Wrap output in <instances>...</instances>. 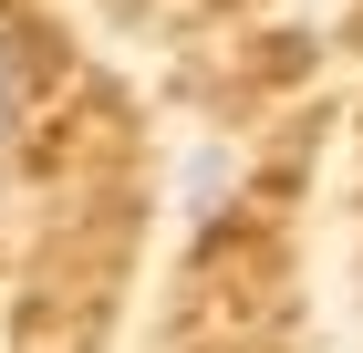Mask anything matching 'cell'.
<instances>
[{
	"instance_id": "6da1fadb",
	"label": "cell",
	"mask_w": 363,
	"mask_h": 353,
	"mask_svg": "<svg viewBox=\"0 0 363 353\" xmlns=\"http://www.w3.org/2000/svg\"><path fill=\"white\" fill-rule=\"evenodd\" d=\"M11 104H21V42L0 31V125H11Z\"/></svg>"
}]
</instances>
